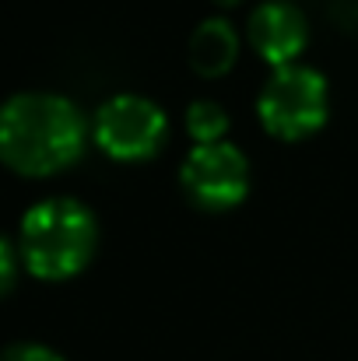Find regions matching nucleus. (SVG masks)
<instances>
[{
	"label": "nucleus",
	"instance_id": "nucleus-1",
	"mask_svg": "<svg viewBox=\"0 0 358 361\" xmlns=\"http://www.w3.org/2000/svg\"><path fill=\"white\" fill-rule=\"evenodd\" d=\"M85 151L78 106L49 92H21L0 106V161L28 179L71 169Z\"/></svg>",
	"mask_w": 358,
	"mask_h": 361
},
{
	"label": "nucleus",
	"instance_id": "nucleus-2",
	"mask_svg": "<svg viewBox=\"0 0 358 361\" xmlns=\"http://www.w3.org/2000/svg\"><path fill=\"white\" fill-rule=\"evenodd\" d=\"M99 245L95 214L74 197H49L25 211L18 252L32 277L67 281L88 267Z\"/></svg>",
	"mask_w": 358,
	"mask_h": 361
},
{
	"label": "nucleus",
	"instance_id": "nucleus-3",
	"mask_svg": "<svg viewBox=\"0 0 358 361\" xmlns=\"http://www.w3.org/2000/svg\"><path fill=\"white\" fill-rule=\"evenodd\" d=\"M330 92L320 71L313 67H278L256 99V116L263 130L278 140H302L327 123Z\"/></svg>",
	"mask_w": 358,
	"mask_h": 361
},
{
	"label": "nucleus",
	"instance_id": "nucleus-4",
	"mask_svg": "<svg viewBox=\"0 0 358 361\" xmlns=\"http://www.w3.org/2000/svg\"><path fill=\"white\" fill-rule=\"evenodd\" d=\"M165 113L144 95H113L95 113V144L117 161H144L165 144Z\"/></svg>",
	"mask_w": 358,
	"mask_h": 361
},
{
	"label": "nucleus",
	"instance_id": "nucleus-5",
	"mask_svg": "<svg viewBox=\"0 0 358 361\" xmlns=\"http://www.w3.org/2000/svg\"><path fill=\"white\" fill-rule=\"evenodd\" d=\"M179 183L186 190V197L197 207L208 211H229L249 190V161L229 140H215V144H197L179 172Z\"/></svg>",
	"mask_w": 358,
	"mask_h": 361
},
{
	"label": "nucleus",
	"instance_id": "nucleus-6",
	"mask_svg": "<svg viewBox=\"0 0 358 361\" xmlns=\"http://www.w3.org/2000/svg\"><path fill=\"white\" fill-rule=\"evenodd\" d=\"M306 39H309L306 14L288 0H267L249 14V46L274 71L299 60V53L306 49Z\"/></svg>",
	"mask_w": 358,
	"mask_h": 361
},
{
	"label": "nucleus",
	"instance_id": "nucleus-7",
	"mask_svg": "<svg viewBox=\"0 0 358 361\" xmlns=\"http://www.w3.org/2000/svg\"><path fill=\"white\" fill-rule=\"evenodd\" d=\"M239 56V35L225 18H208L190 39V67L201 78H222Z\"/></svg>",
	"mask_w": 358,
	"mask_h": 361
},
{
	"label": "nucleus",
	"instance_id": "nucleus-8",
	"mask_svg": "<svg viewBox=\"0 0 358 361\" xmlns=\"http://www.w3.org/2000/svg\"><path fill=\"white\" fill-rule=\"evenodd\" d=\"M186 130L197 144H215V140H225V130H229V113L218 106V102H193L186 109Z\"/></svg>",
	"mask_w": 358,
	"mask_h": 361
},
{
	"label": "nucleus",
	"instance_id": "nucleus-9",
	"mask_svg": "<svg viewBox=\"0 0 358 361\" xmlns=\"http://www.w3.org/2000/svg\"><path fill=\"white\" fill-rule=\"evenodd\" d=\"M18 263H21V252L0 235V298L14 288V281H18Z\"/></svg>",
	"mask_w": 358,
	"mask_h": 361
},
{
	"label": "nucleus",
	"instance_id": "nucleus-10",
	"mask_svg": "<svg viewBox=\"0 0 358 361\" xmlns=\"http://www.w3.org/2000/svg\"><path fill=\"white\" fill-rule=\"evenodd\" d=\"M0 361H64L56 351L42 348V344H18V348H7Z\"/></svg>",
	"mask_w": 358,
	"mask_h": 361
},
{
	"label": "nucleus",
	"instance_id": "nucleus-11",
	"mask_svg": "<svg viewBox=\"0 0 358 361\" xmlns=\"http://www.w3.org/2000/svg\"><path fill=\"white\" fill-rule=\"evenodd\" d=\"M215 4H222V7H236V4H242V0H215Z\"/></svg>",
	"mask_w": 358,
	"mask_h": 361
}]
</instances>
